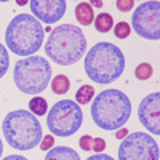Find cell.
I'll list each match as a JSON object with an SVG mask.
<instances>
[{"label": "cell", "mask_w": 160, "mask_h": 160, "mask_svg": "<svg viewBox=\"0 0 160 160\" xmlns=\"http://www.w3.org/2000/svg\"><path fill=\"white\" fill-rule=\"evenodd\" d=\"M78 146H80V149L85 151V152L91 151V146H93V138H91L90 135H83L82 138L78 139Z\"/></svg>", "instance_id": "obj_22"}, {"label": "cell", "mask_w": 160, "mask_h": 160, "mask_svg": "<svg viewBox=\"0 0 160 160\" xmlns=\"http://www.w3.org/2000/svg\"><path fill=\"white\" fill-rule=\"evenodd\" d=\"M50 83H51V90H53L55 95H66V93L69 91V88H71V80L68 78V75H64V74L56 75Z\"/></svg>", "instance_id": "obj_15"}, {"label": "cell", "mask_w": 160, "mask_h": 160, "mask_svg": "<svg viewBox=\"0 0 160 160\" xmlns=\"http://www.w3.org/2000/svg\"><path fill=\"white\" fill-rule=\"evenodd\" d=\"M3 154V142H2V138H0V157Z\"/></svg>", "instance_id": "obj_29"}, {"label": "cell", "mask_w": 160, "mask_h": 160, "mask_svg": "<svg viewBox=\"0 0 160 160\" xmlns=\"http://www.w3.org/2000/svg\"><path fill=\"white\" fill-rule=\"evenodd\" d=\"M75 19L82 26H90L95 21V11H93L88 2H80L75 7Z\"/></svg>", "instance_id": "obj_13"}, {"label": "cell", "mask_w": 160, "mask_h": 160, "mask_svg": "<svg viewBox=\"0 0 160 160\" xmlns=\"http://www.w3.org/2000/svg\"><path fill=\"white\" fill-rule=\"evenodd\" d=\"M130 115L131 101L122 90H104L91 101V118L101 130L115 131L123 128Z\"/></svg>", "instance_id": "obj_2"}, {"label": "cell", "mask_w": 160, "mask_h": 160, "mask_svg": "<svg viewBox=\"0 0 160 160\" xmlns=\"http://www.w3.org/2000/svg\"><path fill=\"white\" fill-rule=\"evenodd\" d=\"M117 10L118 11H122V13H127V11H130L133 7H135V2L133 0H117Z\"/></svg>", "instance_id": "obj_23"}, {"label": "cell", "mask_w": 160, "mask_h": 160, "mask_svg": "<svg viewBox=\"0 0 160 160\" xmlns=\"http://www.w3.org/2000/svg\"><path fill=\"white\" fill-rule=\"evenodd\" d=\"M87 160H114L111 155H108V154H95V155H91V157H88Z\"/></svg>", "instance_id": "obj_25"}, {"label": "cell", "mask_w": 160, "mask_h": 160, "mask_svg": "<svg viewBox=\"0 0 160 160\" xmlns=\"http://www.w3.org/2000/svg\"><path fill=\"white\" fill-rule=\"evenodd\" d=\"M45 53L50 61L59 66H72L87 53V37L78 26H56L48 35Z\"/></svg>", "instance_id": "obj_3"}, {"label": "cell", "mask_w": 160, "mask_h": 160, "mask_svg": "<svg viewBox=\"0 0 160 160\" xmlns=\"http://www.w3.org/2000/svg\"><path fill=\"white\" fill-rule=\"evenodd\" d=\"M152 74H154V69L149 62H141L135 69V75L138 80H149L152 77Z\"/></svg>", "instance_id": "obj_18"}, {"label": "cell", "mask_w": 160, "mask_h": 160, "mask_svg": "<svg viewBox=\"0 0 160 160\" xmlns=\"http://www.w3.org/2000/svg\"><path fill=\"white\" fill-rule=\"evenodd\" d=\"M29 109H31V112H32L34 115L42 117V115H45V114L48 112V102H47V99L42 98V96H34V98L29 101Z\"/></svg>", "instance_id": "obj_17"}, {"label": "cell", "mask_w": 160, "mask_h": 160, "mask_svg": "<svg viewBox=\"0 0 160 160\" xmlns=\"http://www.w3.org/2000/svg\"><path fill=\"white\" fill-rule=\"evenodd\" d=\"M10 68V55H8V50L0 43V78H2Z\"/></svg>", "instance_id": "obj_19"}, {"label": "cell", "mask_w": 160, "mask_h": 160, "mask_svg": "<svg viewBox=\"0 0 160 160\" xmlns=\"http://www.w3.org/2000/svg\"><path fill=\"white\" fill-rule=\"evenodd\" d=\"M118 160H158V144L149 133L135 131L120 142Z\"/></svg>", "instance_id": "obj_8"}, {"label": "cell", "mask_w": 160, "mask_h": 160, "mask_svg": "<svg viewBox=\"0 0 160 160\" xmlns=\"http://www.w3.org/2000/svg\"><path fill=\"white\" fill-rule=\"evenodd\" d=\"M127 136H128V130H127L125 127L115 130V138H117V139H123V138H127Z\"/></svg>", "instance_id": "obj_26"}, {"label": "cell", "mask_w": 160, "mask_h": 160, "mask_svg": "<svg viewBox=\"0 0 160 160\" xmlns=\"http://www.w3.org/2000/svg\"><path fill=\"white\" fill-rule=\"evenodd\" d=\"M2 160H29V158H26V157H22V155H19V154H11V155H7V157L2 158Z\"/></svg>", "instance_id": "obj_27"}, {"label": "cell", "mask_w": 160, "mask_h": 160, "mask_svg": "<svg viewBox=\"0 0 160 160\" xmlns=\"http://www.w3.org/2000/svg\"><path fill=\"white\" fill-rule=\"evenodd\" d=\"M32 16L38 22H45L47 26L61 21L66 13L68 3L64 0H31L29 2Z\"/></svg>", "instance_id": "obj_11"}, {"label": "cell", "mask_w": 160, "mask_h": 160, "mask_svg": "<svg viewBox=\"0 0 160 160\" xmlns=\"http://www.w3.org/2000/svg\"><path fill=\"white\" fill-rule=\"evenodd\" d=\"M2 133L10 148L16 151H31L37 148L43 138L38 118L24 109L13 111L5 115L2 122Z\"/></svg>", "instance_id": "obj_5"}, {"label": "cell", "mask_w": 160, "mask_h": 160, "mask_svg": "<svg viewBox=\"0 0 160 160\" xmlns=\"http://www.w3.org/2000/svg\"><path fill=\"white\" fill-rule=\"evenodd\" d=\"M95 29L101 34H108L112 28H114V18L109 15V13H99V15L95 18Z\"/></svg>", "instance_id": "obj_14"}, {"label": "cell", "mask_w": 160, "mask_h": 160, "mask_svg": "<svg viewBox=\"0 0 160 160\" xmlns=\"http://www.w3.org/2000/svg\"><path fill=\"white\" fill-rule=\"evenodd\" d=\"M138 118L141 125L151 135H160V95L158 91L151 93L144 99H141L138 106Z\"/></svg>", "instance_id": "obj_10"}, {"label": "cell", "mask_w": 160, "mask_h": 160, "mask_svg": "<svg viewBox=\"0 0 160 160\" xmlns=\"http://www.w3.org/2000/svg\"><path fill=\"white\" fill-rule=\"evenodd\" d=\"M104 149H106V141H104L102 138H93L91 151H93V152H96V154H101Z\"/></svg>", "instance_id": "obj_24"}, {"label": "cell", "mask_w": 160, "mask_h": 160, "mask_svg": "<svg viewBox=\"0 0 160 160\" xmlns=\"http://www.w3.org/2000/svg\"><path fill=\"white\" fill-rule=\"evenodd\" d=\"M93 98H95V88L91 85H82L75 93V102L78 106L88 104L90 101H93Z\"/></svg>", "instance_id": "obj_16"}, {"label": "cell", "mask_w": 160, "mask_h": 160, "mask_svg": "<svg viewBox=\"0 0 160 160\" xmlns=\"http://www.w3.org/2000/svg\"><path fill=\"white\" fill-rule=\"evenodd\" d=\"M130 32H131V28H130V24L125 22V21H120V22H117L114 26V35L117 38H122L123 40V38H127L130 35Z\"/></svg>", "instance_id": "obj_20"}, {"label": "cell", "mask_w": 160, "mask_h": 160, "mask_svg": "<svg viewBox=\"0 0 160 160\" xmlns=\"http://www.w3.org/2000/svg\"><path fill=\"white\" fill-rule=\"evenodd\" d=\"M45 160H80V155L69 146H58L47 152Z\"/></svg>", "instance_id": "obj_12"}, {"label": "cell", "mask_w": 160, "mask_h": 160, "mask_svg": "<svg viewBox=\"0 0 160 160\" xmlns=\"http://www.w3.org/2000/svg\"><path fill=\"white\" fill-rule=\"evenodd\" d=\"M43 32H48V34H50V32H51V28H50V26H47V28L43 29Z\"/></svg>", "instance_id": "obj_30"}, {"label": "cell", "mask_w": 160, "mask_h": 160, "mask_svg": "<svg viewBox=\"0 0 160 160\" xmlns=\"http://www.w3.org/2000/svg\"><path fill=\"white\" fill-rule=\"evenodd\" d=\"M131 26L135 32L146 40H158L160 38V2L141 3L131 16Z\"/></svg>", "instance_id": "obj_9"}, {"label": "cell", "mask_w": 160, "mask_h": 160, "mask_svg": "<svg viewBox=\"0 0 160 160\" xmlns=\"http://www.w3.org/2000/svg\"><path fill=\"white\" fill-rule=\"evenodd\" d=\"M85 72L95 83L109 85L125 72V55L117 45L99 42L87 53Z\"/></svg>", "instance_id": "obj_1"}, {"label": "cell", "mask_w": 160, "mask_h": 160, "mask_svg": "<svg viewBox=\"0 0 160 160\" xmlns=\"http://www.w3.org/2000/svg\"><path fill=\"white\" fill-rule=\"evenodd\" d=\"M38 146H40V149H42V151H47V152H48V151L53 148V146H55V136H53V135L43 136Z\"/></svg>", "instance_id": "obj_21"}, {"label": "cell", "mask_w": 160, "mask_h": 160, "mask_svg": "<svg viewBox=\"0 0 160 160\" xmlns=\"http://www.w3.org/2000/svg\"><path fill=\"white\" fill-rule=\"evenodd\" d=\"M51 66L43 56H29L16 61L13 69V80L24 95L37 96L43 93L51 82Z\"/></svg>", "instance_id": "obj_6"}, {"label": "cell", "mask_w": 160, "mask_h": 160, "mask_svg": "<svg viewBox=\"0 0 160 160\" xmlns=\"http://www.w3.org/2000/svg\"><path fill=\"white\" fill-rule=\"evenodd\" d=\"M83 123V112L72 99H61L48 111L47 127L53 136L69 138L80 130Z\"/></svg>", "instance_id": "obj_7"}, {"label": "cell", "mask_w": 160, "mask_h": 160, "mask_svg": "<svg viewBox=\"0 0 160 160\" xmlns=\"http://www.w3.org/2000/svg\"><path fill=\"white\" fill-rule=\"evenodd\" d=\"M90 7H91V8H93V7L101 8V7H102V2H98V0H96V2H91V3H90Z\"/></svg>", "instance_id": "obj_28"}, {"label": "cell", "mask_w": 160, "mask_h": 160, "mask_svg": "<svg viewBox=\"0 0 160 160\" xmlns=\"http://www.w3.org/2000/svg\"><path fill=\"white\" fill-rule=\"evenodd\" d=\"M43 28L32 15L21 13L10 21L5 31V43L11 53L29 58L43 43Z\"/></svg>", "instance_id": "obj_4"}]
</instances>
